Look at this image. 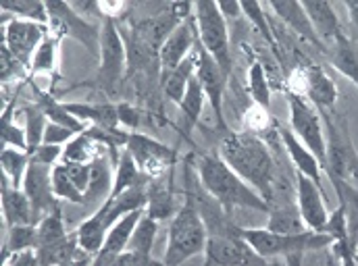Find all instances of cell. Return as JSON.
Wrapping results in <instances>:
<instances>
[{"label": "cell", "instance_id": "1", "mask_svg": "<svg viewBox=\"0 0 358 266\" xmlns=\"http://www.w3.org/2000/svg\"><path fill=\"white\" fill-rule=\"evenodd\" d=\"M217 154L238 177L244 179L271 204L275 187V161L263 138L246 131H227L219 144Z\"/></svg>", "mask_w": 358, "mask_h": 266}, {"label": "cell", "instance_id": "2", "mask_svg": "<svg viewBox=\"0 0 358 266\" xmlns=\"http://www.w3.org/2000/svg\"><path fill=\"white\" fill-rule=\"evenodd\" d=\"M196 177L200 181L202 189L227 212L231 214L234 208H250L257 212H268L271 204L255 191L242 177H238L225 161L217 154H204L196 163Z\"/></svg>", "mask_w": 358, "mask_h": 266}, {"label": "cell", "instance_id": "3", "mask_svg": "<svg viewBox=\"0 0 358 266\" xmlns=\"http://www.w3.org/2000/svg\"><path fill=\"white\" fill-rule=\"evenodd\" d=\"M206 239H208V231L202 221V214H200L192 193L185 191L183 204L179 206L176 216L169 223L163 265L181 266L185 260L204 254Z\"/></svg>", "mask_w": 358, "mask_h": 266}, {"label": "cell", "instance_id": "4", "mask_svg": "<svg viewBox=\"0 0 358 266\" xmlns=\"http://www.w3.org/2000/svg\"><path fill=\"white\" fill-rule=\"evenodd\" d=\"M240 235L246 239V244L265 260L273 258H294L304 256L306 252L325 250L334 246V239L327 233L317 231H304V233H275L265 229L255 227H240Z\"/></svg>", "mask_w": 358, "mask_h": 266}, {"label": "cell", "instance_id": "5", "mask_svg": "<svg viewBox=\"0 0 358 266\" xmlns=\"http://www.w3.org/2000/svg\"><path fill=\"white\" fill-rule=\"evenodd\" d=\"M192 19L196 25V36L200 46L215 59L221 71L231 75V50H229V29L227 19L221 15L217 2L200 0L192 4Z\"/></svg>", "mask_w": 358, "mask_h": 266}, {"label": "cell", "instance_id": "6", "mask_svg": "<svg viewBox=\"0 0 358 266\" xmlns=\"http://www.w3.org/2000/svg\"><path fill=\"white\" fill-rule=\"evenodd\" d=\"M98 73L94 80V86L102 89L104 94H115L119 88L125 67H127V46L123 40V34L119 31L115 19L102 17L100 25V46H98Z\"/></svg>", "mask_w": 358, "mask_h": 266}, {"label": "cell", "instance_id": "7", "mask_svg": "<svg viewBox=\"0 0 358 266\" xmlns=\"http://www.w3.org/2000/svg\"><path fill=\"white\" fill-rule=\"evenodd\" d=\"M287 104H289V127L292 133L315 154L321 169L329 173L327 163V140L323 133L321 112L304 98L294 91H287Z\"/></svg>", "mask_w": 358, "mask_h": 266}, {"label": "cell", "instance_id": "8", "mask_svg": "<svg viewBox=\"0 0 358 266\" xmlns=\"http://www.w3.org/2000/svg\"><path fill=\"white\" fill-rule=\"evenodd\" d=\"M48 8V29L55 38L63 40L65 36L78 40L88 52L98 54L100 46V27L90 23L86 15L78 13L69 2H46Z\"/></svg>", "mask_w": 358, "mask_h": 266}, {"label": "cell", "instance_id": "9", "mask_svg": "<svg viewBox=\"0 0 358 266\" xmlns=\"http://www.w3.org/2000/svg\"><path fill=\"white\" fill-rule=\"evenodd\" d=\"M125 152H129V156L136 161V165L140 167V171L152 179L165 177L167 173H171L176 169V161H178V150L165 146L163 142L150 138L148 133H140V131H131Z\"/></svg>", "mask_w": 358, "mask_h": 266}, {"label": "cell", "instance_id": "10", "mask_svg": "<svg viewBox=\"0 0 358 266\" xmlns=\"http://www.w3.org/2000/svg\"><path fill=\"white\" fill-rule=\"evenodd\" d=\"M240 235V227L231 233L208 235L204 248V266H267Z\"/></svg>", "mask_w": 358, "mask_h": 266}, {"label": "cell", "instance_id": "11", "mask_svg": "<svg viewBox=\"0 0 358 266\" xmlns=\"http://www.w3.org/2000/svg\"><path fill=\"white\" fill-rule=\"evenodd\" d=\"M196 80L200 84V88L206 96V102L217 119L219 129H227L225 123V114H223V102H225V88H227V75L221 71V67L215 63V59L200 46V42H196Z\"/></svg>", "mask_w": 358, "mask_h": 266}, {"label": "cell", "instance_id": "12", "mask_svg": "<svg viewBox=\"0 0 358 266\" xmlns=\"http://www.w3.org/2000/svg\"><path fill=\"white\" fill-rule=\"evenodd\" d=\"M50 34L48 25H40L34 21L15 19L8 15V23H4V36L2 46L23 65L29 69L31 57L38 50V46L44 42V38Z\"/></svg>", "mask_w": 358, "mask_h": 266}, {"label": "cell", "instance_id": "13", "mask_svg": "<svg viewBox=\"0 0 358 266\" xmlns=\"http://www.w3.org/2000/svg\"><path fill=\"white\" fill-rule=\"evenodd\" d=\"M52 167H44L38 163H31L25 179H23V191L29 198L31 210H34V223L38 225L44 216L61 210L59 200L52 189Z\"/></svg>", "mask_w": 358, "mask_h": 266}, {"label": "cell", "instance_id": "14", "mask_svg": "<svg viewBox=\"0 0 358 266\" xmlns=\"http://www.w3.org/2000/svg\"><path fill=\"white\" fill-rule=\"evenodd\" d=\"M296 208H298L300 219L308 231L323 233V229L329 221L323 189L315 181H310L300 173H296Z\"/></svg>", "mask_w": 358, "mask_h": 266}, {"label": "cell", "instance_id": "15", "mask_svg": "<svg viewBox=\"0 0 358 266\" xmlns=\"http://www.w3.org/2000/svg\"><path fill=\"white\" fill-rule=\"evenodd\" d=\"M198 36H196V25L194 19L187 17L183 23H179L178 29L165 40V44L159 50V61H161V73L163 71H173L179 67L196 48Z\"/></svg>", "mask_w": 358, "mask_h": 266}, {"label": "cell", "instance_id": "16", "mask_svg": "<svg viewBox=\"0 0 358 266\" xmlns=\"http://www.w3.org/2000/svg\"><path fill=\"white\" fill-rule=\"evenodd\" d=\"M275 129H277V135H279V140H281V144H283V148H285L289 161L294 163L296 173L308 177L310 181H315V183L323 189V185H321V181H323V169H321L319 161L315 158V154H313V152H310V150L292 133V129L283 127L279 121H277Z\"/></svg>", "mask_w": 358, "mask_h": 266}, {"label": "cell", "instance_id": "17", "mask_svg": "<svg viewBox=\"0 0 358 266\" xmlns=\"http://www.w3.org/2000/svg\"><path fill=\"white\" fill-rule=\"evenodd\" d=\"M179 23H183V21H179L178 17H176V13L169 8V10L161 13V15L146 17V19L134 23L129 34H131L136 40H140L142 44H146L148 48H152V50L159 52L161 46L165 44V40L178 29Z\"/></svg>", "mask_w": 358, "mask_h": 266}, {"label": "cell", "instance_id": "18", "mask_svg": "<svg viewBox=\"0 0 358 266\" xmlns=\"http://www.w3.org/2000/svg\"><path fill=\"white\" fill-rule=\"evenodd\" d=\"M179 208H176V191H173V171L165 177L148 181L146 191V208L144 214L157 223L173 219Z\"/></svg>", "mask_w": 358, "mask_h": 266}, {"label": "cell", "instance_id": "19", "mask_svg": "<svg viewBox=\"0 0 358 266\" xmlns=\"http://www.w3.org/2000/svg\"><path fill=\"white\" fill-rule=\"evenodd\" d=\"M268 8L289 27L294 29L304 42L317 46L319 50L325 48V44L319 40V36L315 34L313 29V23L302 6V2H296V0H277V2H268Z\"/></svg>", "mask_w": 358, "mask_h": 266}, {"label": "cell", "instance_id": "20", "mask_svg": "<svg viewBox=\"0 0 358 266\" xmlns=\"http://www.w3.org/2000/svg\"><path fill=\"white\" fill-rule=\"evenodd\" d=\"M306 69V89H304V98L319 110V112H329L334 110L336 102H338V86L334 84V80L317 65H308Z\"/></svg>", "mask_w": 358, "mask_h": 266}, {"label": "cell", "instance_id": "21", "mask_svg": "<svg viewBox=\"0 0 358 266\" xmlns=\"http://www.w3.org/2000/svg\"><path fill=\"white\" fill-rule=\"evenodd\" d=\"M0 204H2V221L6 227L36 225L29 198L25 195L23 189H15L4 175H2V187H0Z\"/></svg>", "mask_w": 358, "mask_h": 266}, {"label": "cell", "instance_id": "22", "mask_svg": "<svg viewBox=\"0 0 358 266\" xmlns=\"http://www.w3.org/2000/svg\"><path fill=\"white\" fill-rule=\"evenodd\" d=\"M310 23H313V29L315 34L319 36V40L325 44V42H336L344 31H342V25H340V19H338V13L334 8L331 2L327 0H306L302 2Z\"/></svg>", "mask_w": 358, "mask_h": 266}, {"label": "cell", "instance_id": "23", "mask_svg": "<svg viewBox=\"0 0 358 266\" xmlns=\"http://www.w3.org/2000/svg\"><path fill=\"white\" fill-rule=\"evenodd\" d=\"M196 61H198V57H196V50H194L179 67H176L173 71H163L161 77H159L163 94L167 96V100L176 102L178 106L181 104V100H183V96L187 91V86H189V82H192V77L196 73Z\"/></svg>", "mask_w": 358, "mask_h": 266}, {"label": "cell", "instance_id": "24", "mask_svg": "<svg viewBox=\"0 0 358 266\" xmlns=\"http://www.w3.org/2000/svg\"><path fill=\"white\" fill-rule=\"evenodd\" d=\"M113 179L115 175L110 173V163H108L106 150H104L90 163V185L86 191V204L104 202L113 191Z\"/></svg>", "mask_w": 358, "mask_h": 266}, {"label": "cell", "instance_id": "25", "mask_svg": "<svg viewBox=\"0 0 358 266\" xmlns=\"http://www.w3.org/2000/svg\"><path fill=\"white\" fill-rule=\"evenodd\" d=\"M204 104H206V96H204V91H202L198 80H196V75H194L192 82H189V86H187L185 96H183V100H181V104H179L181 125H179L178 129L179 133H181V138H189L192 129L200 121V114L204 110Z\"/></svg>", "mask_w": 358, "mask_h": 266}, {"label": "cell", "instance_id": "26", "mask_svg": "<svg viewBox=\"0 0 358 266\" xmlns=\"http://www.w3.org/2000/svg\"><path fill=\"white\" fill-rule=\"evenodd\" d=\"M140 185H148V177L140 171V167L136 165V161L129 156V152L121 150V158L115 167V179H113V191L108 198H117L127 189L140 187Z\"/></svg>", "mask_w": 358, "mask_h": 266}, {"label": "cell", "instance_id": "27", "mask_svg": "<svg viewBox=\"0 0 358 266\" xmlns=\"http://www.w3.org/2000/svg\"><path fill=\"white\" fill-rule=\"evenodd\" d=\"M38 248V227L36 225H17L8 227L4 239H2V265L13 256L21 252H29Z\"/></svg>", "mask_w": 358, "mask_h": 266}, {"label": "cell", "instance_id": "28", "mask_svg": "<svg viewBox=\"0 0 358 266\" xmlns=\"http://www.w3.org/2000/svg\"><path fill=\"white\" fill-rule=\"evenodd\" d=\"M61 44L59 38H55L52 34H48L44 38V42L38 46V50L31 57L27 75L29 77H44L50 75L52 80H57V46Z\"/></svg>", "mask_w": 358, "mask_h": 266}, {"label": "cell", "instance_id": "29", "mask_svg": "<svg viewBox=\"0 0 358 266\" xmlns=\"http://www.w3.org/2000/svg\"><path fill=\"white\" fill-rule=\"evenodd\" d=\"M329 61L344 77H348L358 88V52L355 44L344 34L334 42V48L329 52Z\"/></svg>", "mask_w": 358, "mask_h": 266}, {"label": "cell", "instance_id": "30", "mask_svg": "<svg viewBox=\"0 0 358 266\" xmlns=\"http://www.w3.org/2000/svg\"><path fill=\"white\" fill-rule=\"evenodd\" d=\"M78 235V244H80V250L86 252L90 256H96L104 242H106V235H108V227L104 225V221L100 219L98 212H94L92 216H88L76 231Z\"/></svg>", "mask_w": 358, "mask_h": 266}, {"label": "cell", "instance_id": "31", "mask_svg": "<svg viewBox=\"0 0 358 266\" xmlns=\"http://www.w3.org/2000/svg\"><path fill=\"white\" fill-rule=\"evenodd\" d=\"M80 254H86V252L80 250V244H78V235L76 233H69L59 244L44 246V248H38L36 250V256H38L40 266H61L63 263H69V260L78 258Z\"/></svg>", "mask_w": 358, "mask_h": 266}, {"label": "cell", "instance_id": "32", "mask_svg": "<svg viewBox=\"0 0 358 266\" xmlns=\"http://www.w3.org/2000/svg\"><path fill=\"white\" fill-rule=\"evenodd\" d=\"M0 165H2V175L8 179V183L15 189L23 187V179L25 173L31 165V156L29 152L23 150H15V148H2L0 152Z\"/></svg>", "mask_w": 358, "mask_h": 266}, {"label": "cell", "instance_id": "33", "mask_svg": "<svg viewBox=\"0 0 358 266\" xmlns=\"http://www.w3.org/2000/svg\"><path fill=\"white\" fill-rule=\"evenodd\" d=\"M100 152H104L102 146H98L88 133H78L63 150V158L61 163L65 165H90Z\"/></svg>", "mask_w": 358, "mask_h": 266}, {"label": "cell", "instance_id": "34", "mask_svg": "<svg viewBox=\"0 0 358 266\" xmlns=\"http://www.w3.org/2000/svg\"><path fill=\"white\" fill-rule=\"evenodd\" d=\"M38 98H40L38 104H40V108L44 110V114H46L48 121H52V123H57V125H63V127H69V129H73L76 133H84V131L88 129L82 121H78L73 114H69V112L65 110L63 102H59L57 98H52L48 91L38 89Z\"/></svg>", "mask_w": 358, "mask_h": 266}, {"label": "cell", "instance_id": "35", "mask_svg": "<svg viewBox=\"0 0 358 266\" xmlns=\"http://www.w3.org/2000/svg\"><path fill=\"white\" fill-rule=\"evenodd\" d=\"M159 225L157 221H152L150 216H142L140 223L136 225L131 239L127 244L125 252H136V254H144V256H152L155 250V242H157V233H159Z\"/></svg>", "mask_w": 358, "mask_h": 266}, {"label": "cell", "instance_id": "36", "mask_svg": "<svg viewBox=\"0 0 358 266\" xmlns=\"http://www.w3.org/2000/svg\"><path fill=\"white\" fill-rule=\"evenodd\" d=\"M2 13H8L15 19H23V21H34L40 25H48V8L46 2H38V0H8L0 4Z\"/></svg>", "mask_w": 358, "mask_h": 266}, {"label": "cell", "instance_id": "37", "mask_svg": "<svg viewBox=\"0 0 358 266\" xmlns=\"http://www.w3.org/2000/svg\"><path fill=\"white\" fill-rule=\"evenodd\" d=\"M23 121H25L23 129H25L27 146H29L27 152L31 154V152H34L36 148H40L42 142H44V131H46L48 119H46L44 110L40 108V104L34 102V104H27V106L23 108Z\"/></svg>", "mask_w": 358, "mask_h": 266}, {"label": "cell", "instance_id": "38", "mask_svg": "<svg viewBox=\"0 0 358 266\" xmlns=\"http://www.w3.org/2000/svg\"><path fill=\"white\" fill-rule=\"evenodd\" d=\"M268 231L275 233H304L308 231L300 219L298 208L294 210L292 206H279V208H271L268 210Z\"/></svg>", "mask_w": 358, "mask_h": 266}, {"label": "cell", "instance_id": "39", "mask_svg": "<svg viewBox=\"0 0 358 266\" xmlns=\"http://www.w3.org/2000/svg\"><path fill=\"white\" fill-rule=\"evenodd\" d=\"M15 100H10L8 108L4 110L2 114V123H0V138H2V148H15V150H23L27 152L29 146H27V135H25V129L19 127L15 123Z\"/></svg>", "mask_w": 358, "mask_h": 266}, {"label": "cell", "instance_id": "40", "mask_svg": "<svg viewBox=\"0 0 358 266\" xmlns=\"http://www.w3.org/2000/svg\"><path fill=\"white\" fill-rule=\"evenodd\" d=\"M50 177H52V189H55L57 200H67V202L86 206V195L78 189L73 179L69 177V173H67L63 163L52 167V175Z\"/></svg>", "mask_w": 358, "mask_h": 266}, {"label": "cell", "instance_id": "41", "mask_svg": "<svg viewBox=\"0 0 358 266\" xmlns=\"http://www.w3.org/2000/svg\"><path fill=\"white\" fill-rule=\"evenodd\" d=\"M248 91L255 104L267 110L271 108V84H268L265 67L259 61H255L248 69Z\"/></svg>", "mask_w": 358, "mask_h": 266}, {"label": "cell", "instance_id": "42", "mask_svg": "<svg viewBox=\"0 0 358 266\" xmlns=\"http://www.w3.org/2000/svg\"><path fill=\"white\" fill-rule=\"evenodd\" d=\"M38 248H44V246H52V244H59L61 239H65L69 233L65 229V223H63V214L61 210L44 216L38 225ZM36 248V250H38Z\"/></svg>", "mask_w": 358, "mask_h": 266}, {"label": "cell", "instance_id": "43", "mask_svg": "<svg viewBox=\"0 0 358 266\" xmlns=\"http://www.w3.org/2000/svg\"><path fill=\"white\" fill-rule=\"evenodd\" d=\"M242 123H244V131L252 133L257 138H261L263 133H268L277 125V121L271 117L267 108H263V106H259L255 102L246 108V112L242 117Z\"/></svg>", "mask_w": 358, "mask_h": 266}, {"label": "cell", "instance_id": "44", "mask_svg": "<svg viewBox=\"0 0 358 266\" xmlns=\"http://www.w3.org/2000/svg\"><path fill=\"white\" fill-rule=\"evenodd\" d=\"M240 4H242V13L248 17V21L255 25V29H259L263 40L267 42L271 48H277V42H275V38L271 34L268 17L265 15V6L261 2H240Z\"/></svg>", "mask_w": 358, "mask_h": 266}, {"label": "cell", "instance_id": "45", "mask_svg": "<svg viewBox=\"0 0 358 266\" xmlns=\"http://www.w3.org/2000/svg\"><path fill=\"white\" fill-rule=\"evenodd\" d=\"M63 150L65 146H52V144H42L40 148H36L29 156H31V163H38V165H44V167H55L61 163L63 158Z\"/></svg>", "mask_w": 358, "mask_h": 266}, {"label": "cell", "instance_id": "46", "mask_svg": "<svg viewBox=\"0 0 358 266\" xmlns=\"http://www.w3.org/2000/svg\"><path fill=\"white\" fill-rule=\"evenodd\" d=\"M78 133L69 127H63V125H57L52 121H48L46 125V131H44V142L42 144H52V146H67Z\"/></svg>", "mask_w": 358, "mask_h": 266}, {"label": "cell", "instance_id": "47", "mask_svg": "<svg viewBox=\"0 0 358 266\" xmlns=\"http://www.w3.org/2000/svg\"><path fill=\"white\" fill-rule=\"evenodd\" d=\"M117 114H119V125L127 131H136L140 127V119H142V112L140 108H136L134 104L129 102H119L117 104Z\"/></svg>", "mask_w": 358, "mask_h": 266}, {"label": "cell", "instance_id": "48", "mask_svg": "<svg viewBox=\"0 0 358 266\" xmlns=\"http://www.w3.org/2000/svg\"><path fill=\"white\" fill-rule=\"evenodd\" d=\"M110 266H165L159 263L152 256H144V254H136V252H123L119 254Z\"/></svg>", "mask_w": 358, "mask_h": 266}, {"label": "cell", "instance_id": "49", "mask_svg": "<svg viewBox=\"0 0 358 266\" xmlns=\"http://www.w3.org/2000/svg\"><path fill=\"white\" fill-rule=\"evenodd\" d=\"M65 169H67L69 177L73 179V183L78 185V189L86 195L90 185V165H65Z\"/></svg>", "mask_w": 358, "mask_h": 266}, {"label": "cell", "instance_id": "50", "mask_svg": "<svg viewBox=\"0 0 358 266\" xmlns=\"http://www.w3.org/2000/svg\"><path fill=\"white\" fill-rule=\"evenodd\" d=\"M331 250H334V256L340 260V266H358L357 265V250H355V246L352 244H336V246H331Z\"/></svg>", "mask_w": 358, "mask_h": 266}, {"label": "cell", "instance_id": "51", "mask_svg": "<svg viewBox=\"0 0 358 266\" xmlns=\"http://www.w3.org/2000/svg\"><path fill=\"white\" fill-rule=\"evenodd\" d=\"M2 266H40V263H38L36 250H29V252H21V254H13Z\"/></svg>", "mask_w": 358, "mask_h": 266}, {"label": "cell", "instance_id": "52", "mask_svg": "<svg viewBox=\"0 0 358 266\" xmlns=\"http://www.w3.org/2000/svg\"><path fill=\"white\" fill-rule=\"evenodd\" d=\"M96 4H98L100 17H110V19H117L127 8L123 2H96Z\"/></svg>", "mask_w": 358, "mask_h": 266}, {"label": "cell", "instance_id": "53", "mask_svg": "<svg viewBox=\"0 0 358 266\" xmlns=\"http://www.w3.org/2000/svg\"><path fill=\"white\" fill-rule=\"evenodd\" d=\"M221 15L227 19V17H240L242 15V4L240 2H234V0H225V2H217Z\"/></svg>", "mask_w": 358, "mask_h": 266}, {"label": "cell", "instance_id": "54", "mask_svg": "<svg viewBox=\"0 0 358 266\" xmlns=\"http://www.w3.org/2000/svg\"><path fill=\"white\" fill-rule=\"evenodd\" d=\"M92 260H94V256H90V254H80L78 258H73V260H69V263H63L61 266H92Z\"/></svg>", "mask_w": 358, "mask_h": 266}, {"label": "cell", "instance_id": "55", "mask_svg": "<svg viewBox=\"0 0 358 266\" xmlns=\"http://www.w3.org/2000/svg\"><path fill=\"white\" fill-rule=\"evenodd\" d=\"M346 8H348V13H350L352 23L358 27V0L357 2H346Z\"/></svg>", "mask_w": 358, "mask_h": 266}, {"label": "cell", "instance_id": "56", "mask_svg": "<svg viewBox=\"0 0 358 266\" xmlns=\"http://www.w3.org/2000/svg\"><path fill=\"white\" fill-rule=\"evenodd\" d=\"M267 266H287V263H285V258H273V260H268Z\"/></svg>", "mask_w": 358, "mask_h": 266}, {"label": "cell", "instance_id": "57", "mask_svg": "<svg viewBox=\"0 0 358 266\" xmlns=\"http://www.w3.org/2000/svg\"><path fill=\"white\" fill-rule=\"evenodd\" d=\"M327 266H340V260H338V258H336V256L331 254V256L327 258Z\"/></svg>", "mask_w": 358, "mask_h": 266}, {"label": "cell", "instance_id": "58", "mask_svg": "<svg viewBox=\"0 0 358 266\" xmlns=\"http://www.w3.org/2000/svg\"><path fill=\"white\" fill-rule=\"evenodd\" d=\"M355 254H357V258H358V248H357V252H355Z\"/></svg>", "mask_w": 358, "mask_h": 266}, {"label": "cell", "instance_id": "59", "mask_svg": "<svg viewBox=\"0 0 358 266\" xmlns=\"http://www.w3.org/2000/svg\"><path fill=\"white\" fill-rule=\"evenodd\" d=\"M357 265H358V258H357Z\"/></svg>", "mask_w": 358, "mask_h": 266}]
</instances>
